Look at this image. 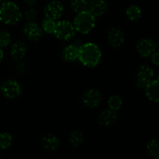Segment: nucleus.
<instances>
[{
    "instance_id": "f257e3e1",
    "label": "nucleus",
    "mask_w": 159,
    "mask_h": 159,
    "mask_svg": "<svg viewBox=\"0 0 159 159\" xmlns=\"http://www.w3.org/2000/svg\"><path fill=\"white\" fill-rule=\"evenodd\" d=\"M102 57V53L99 47L94 43H83L79 48V59L81 63L89 68L97 66Z\"/></svg>"
},
{
    "instance_id": "f03ea898",
    "label": "nucleus",
    "mask_w": 159,
    "mask_h": 159,
    "mask_svg": "<svg viewBox=\"0 0 159 159\" xmlns=\"http://www.w3.org/2000/svg\"><path fill=\"white\" fill-rule=\"evenodd\" d=\"M22 18L20 7L13 2H4L0 6V21L5 24H16Z\"/></svg>"
},
{
    "instance_id": "7ed1b4c3",
    "label": "nucleus",
    "mask_w": 159,
    "mask_h": 159,
    "mask_svg": "<svg viewBox=\"0 0 159 159\" xmlns=\"http://www.w3.org/2000/svg\"><path fill=\"white\" fill-rule=\"evenodd\" d=\"M73 25L76 31L83 34L91 32L96 25V17L88 10L79 12L74 20Z\"/></svg>"
},
{
    "instance_id": "20e7f679",
    "label": "nucleus",
    "mask_w": 159,
    "mask_h": 159,
    "mask_svg": "<svg viewBox=\"0 0 159 159\" xmlns=\"http://www.w3.org/2000/svg\"><path fill=\"white\" fill-rule=\"evenodd\" d=\"M75 29L72 23L68 20H60L57 22L53 34L59 40H68L75 34Z\"/></svg>"
},
{
    "instance_id": "39448f33",
    "label": "nucleus",
    "mask_w": 159,
    "mask_h": 159,
    "mask_svg": "<svg viewBox=\"0 0 159 159\" xmlns=\"http://www.w3.org/2000/svg\"><path fill=\"white\" fill-rule=\"evenodd\" d=\"M155 76V71L151 66L143 65L137 71V86L139 89H145L149 82H152Z\"/></svg>"
},
{
    "instance_id": "423d86ee",
    "label": "nucleus",
    "mask_w": 159,
    "mask_h": 159,
    "mask_svg": "<svg viewBox=\"0 0 159 159\" xmlns=\"http://www.w3.org/2000/svg\"><path fill=\"white\" fill-rule=\"evenodd\" d=\"M2 93L7 99H13L19 97L21 94V85L16 80L8 79L2 83L0 87Z\"/></svg>"
},
{
    "instance_id": "0eeeda50",
    "label": "nucleus",
    "mask_w": 159,
    "mask_h": 159,
    "mask_svg": "<svg viewBox=\"0 0 159 159\" xmlns=\"http://www.w3.org/2000/svg\"><path fill=\"white\" fill-rule=\"evenodd\" d=\"M102 93L96 89H89L83 93L82 97L84 105L89 108H95L102 101Z\"/></svg>"
},
{
    "instance_id": "6e6552de",
    "label": "nucleus",
    "mask_w": 159,
    "mask_h": 159,
    "mask_svg": "<svg viewBox=\"0 0 159 159\" xmlns=\"http://www.w3.org/2000/svg\"><path fill=\"white\" fill-rule=\"evenodd\" d=\"M43 12H44L46 18H49L54 20H58L63 14L64 6L60 1L53 0L45 6Z\"/></svg>"
},
{
    "instance_id": "1a4fd4ad",
    "label": "nucleus",
    "mask_w": 159,
    "mask_h": 159,
    "mask_svg": "<svg viewBox=\"0 0 159 159\" xmlns=\"http://www.w3.org/2000/svg\"><path fill=\"white\" fill-rule=\"evenodd\" d=\"M156 48L155 42L148 38L141 39L138 42L136 46L137 51L143 57H151V55L156 51Z\"/></svg>"
},
{
    "instance_id": "9d476101",
    "label": "nucleus",
    "mask_w": 159,
    "mask_h": 159,
    "mask_svg": "<svg viewBox=\"0 0 159 159\" xmlns=\"http://www.w3.org/2000/svg\"><path fill=\"white\" fill-rule=\"evenodd\" d=\"M23 31L26 38L32 41H37L42 37L43 31L41 27L34 21H28L23 26Z\"/></svg>"
},
{
    "instance_id": "9b49d317",
    "label": "nucleus",
    "mask_w": 159,
    "mask_h": 159,
    "mask_svg": "<svg viewBox=\"0 0 159 159\" xmlns=\"http://www.w3.org/2000/svg\"><path fill=\"white\" fill-rule=\"evenodd\" d=\"M124 33L120 28H112L107 34V41L110 46L113 48H118L122 46L124 43Z\"/></svg>"
},
{
    "instance_id": "f8f14e48",
    "label": "nucleus",
    "mask_w": 159,
    "mask_h": 159,
    "mask_svg": "<svg viewBox=\"0 0 159 159\" xmlns=\"http://www.w3.org/2000/svg\"><path fill=\"white\" fill-rule=\"evenodd\" d=\"M118 120L117 113L116 111L112 110L110 109H107L100 113L98 116V123L101 126L106 127H110L116 124Z\"/></svg>"
},
{
    "instance_id": "ddd939ff",
    "label": "nucleus",
    "mask_w": 159,
    "mask_h": 159,
    "mask_svg": "<svg viewBox=\"0 0 159 159\" xmlns=\"http://www.w3.org/2000/svg\"><path fill=\"white\" fill-rule=\"evenodd\" d=\"M108 10V4L105 0H91L89 2L88 11L95 17L104 15Z\"/></svg>"
},
{
    "instance_id": "4468645a",
    "label": "nucleus",
    "mask_w": 159,
    "mask_h": 159,
    "mask_svg": "<svg viewBox=\"0 0 159 159\" xmlns=\"http://www.w3.org/2000/svg\"><path fill=\"white\" fill-rule=\"evenodd\" d=\"M40 144L42 148L48 152H54L58 148L60 145V141L53 134H48L44 135L40 140Z\"/></svg>"
},
{
    "instance_id": "2eb2a0df",
    "label": "nucleus",
    "mask_w": 159,
    "mask_h": 159,
    "mask_svg": "<svg viewBox=\"0 0 159 159\" xmlns=\"http://www.w3.org/2000/svg\"><path fill=\"white\" fill-rule=\"evenodd\" d=\"M26 52H27V48H26V45L23 42L16 41L11 47V57L16 61H20L23 60L26 56Z\"/></svg>"
},
{
    "instance_id": "dca6fc26",
    "label": "nucleus",
    "mask_w": 159,
    "mask_h": 159,
    "mask_svg": "<svg viewBox=\"0 0 159 159\" xmlns=\"http://www.w3.org/2000/svg\"><path fill=\"white\" fill-rule=\"evenodd\" d=\"M144 89H145L146 96L149 100L154 102H158L159 83L157 79L156 80H152V82H149Z\"/></svg>"
},
{
    "instance_id": "f3484780",
    "label": "nucleus",
    "mask_w": 159,
    "mask_h": 159,
    "mask_svg": "<svg viewBox=\"0 0 159 159\" xmlns=\"http://www.w3.org/2000/svg\"><path fill=\"white\" fill-rule=\"evenodd\" d=\"M79 48L75 44H69L65 47L61 53L62 58L66 61H75L79 57Z\"/></svg>"
},
{
    "instance_id": "a211bd4d",
    "label": "nucleus",
    "mask_w": 159,
    "mask_h": 159,
    "mask_svg": "<svg viewBox=\"0 0 159 159\" xmlns=\"http://www.w3.org/2000/svg\"><path fill=\"white\" fill-rule=\"evenodd\" d=\"M85 141V137L83 133L79 130H74L69 134L68 141L70 144L74 148L80 147Z\"/></svg>"
},
{
    "instance_id": "6ab92c4d",
    "label": "nucleus",
    "mask_w": 159,
    "mask_h": 159,
    "mask_svg": "<svg viewBox=\"0 0 159 159\" xmlns=\"http://www.w3.org/2000/svg\"><path fill=\"white\" fill-rule=\"evenodd\" d=\"M146 152L152 158L158 159L159 158V142L157 138H153L148 141L146 144Z\"/></svg>"
},
{
    "instance_id": "aec40b11",
    "label": "nucleus",
    "mask_w": 159,
    "mask_h": 159,
    "mask_svg": "<svg viewBox=\"0 0 159 159\" xmlns=\"http://www.w3.org/2000/svg\"><path fill=\"white\" fill-rule=\"evenodd\" d=\"M126 16L130 21H138L142 16V10L139 6L132 5L126 10Z\"/></svg>"
},
{
    "instance_id": "412c9836",
    "label": "nucleus",
    "mask_w": 159,
    "mask_h": 159,
    "mask_svg": "<svg viewBox=\"0 0 159 159\" xmlns=\"http://www.w3.org/2000/svg\"><path fill=\"white\" fill-rule=\"evenodd\" d=\"M88 0H71V9L76 13L88 10Z\"/></svg>"
},
{
    "instance_id": "4be33fe9",
    "label": "nucleus",
    "mask_w": 159,
    "mask_h": 159,
    "mask_svg": "<svg viewBox=\"0 0 159 159\" xmlns=\"http://www.w3.org/2000/svg\"><path fill=\"white\" fill-rule=\"evenodd\" d=\"M12 143V135L7 132H3L0 134V149L6 150L8 149Z\"/></svg>"
},
{
    "instance_id": "5701e85b",
    "label": "nucleus",
    "mask_w": 159,
    "mask_h": 159,
    "mask_svg": "<svg viewBox=\"0 0 159 159\" xmlns=\"http://www.w3.org/2000/svg\"><path fill=\"white\" fill-rule=\"evenodd\" d=\"M123 105V101L121 98L118 96H112L108 99L109 109L114 111H117L121 108Z\"/></svg>"
},
{
    "instance_id": "b1692460",
    "label": "nucleus",
    "mask_w": 159,
    "mask_h": 159,
    "mask_svg": "<svg viewBox=\"0 0 159 159\" xmlns=\"http://www.w3.org/2000/svg\"><path fill=\"white\" fill-rule=\"evenodd\" d=\"M55 20L46 18L45 20H43V23H42V29L48 34H53L54 28H55Z\"/></svg>"
},
{
    "instance_id": "393cba45",
    "label": "nucleus",
    "mask_w": 159,
    "mask_h": 159,
    "mask_svg": "<svg viewBox=\"0 0 159 159\" xmlns=\"http://www.w3.org/2000/svg\"><path fill=\"white\" fill-rule=\"evenodd\" d=\"M11 41L10 34L7 31H1L0 32V47L5 48L8 46Z\"/></svg>"
},
{
    "instance_id": "a878e982",
    "label": "nucleus",
    "mask_w": 159,
    "mask_h": 159,
    "mask_svg": "<svg viewBox=\"0 0 159 159\" xmlns=\"http://www.w3.org/2000/svg\"><path fill=\"white\" fill-rule=\"evenodd\" d=\"M24 17L27 21H34L37 17V11L34 8H29L25 11Z\"/></svg>"
},
{
    "instance_id": "bb28decb",
    "label": "nucleus",
    "mask_w": 159,
    "mask_h": 159,
    "mask_svg": "<svg viewBox=\"0 0 159 159\" xmlns=\"http://www.w3.org/2000/svg\"><path fill=\"white\" fill-rule=\"evenodd\" d=\"M151 57H152V61L155 66H158L159 65V54L157 51H155L153 54L151 55Z\"/></svg>"
},
{
    "instance_id": "cd10ccee",
    "label": "nucleus",
    "mask_w": 159,
    "mask_h": 159,
    "mask_svg": "<svg viewBox=\"0 0 159 159\" xmlns=\"http://www.w3.org/2000/svg\"><path fill=\"white\" fill-rule=\"evenodd\" d=\"M26 4H27L28 6H33V5L36 4L37 2V0H23Z\"/></svg>"
},
{
    "instance_id": "c85d7f7f",
    "label": "nucleus",
    "mask_w": 159,
    "mask_h": 159,
    "mask_svg": "<svg viewBox=\"0 0 159 159\" xmlns=\"http://www.w3.org/2000/svg\"><path fill=\"white\" fill-rule=\"evenodd\" d=\"M2 58H3V51H2V48L0 47V62L2 61Z\"/></svg>"
},
{
    "instance_id": "c756f323",
    "label": "nucleus",
    "mask_w": 159,
    "mask_h": 159,
    "mask_svg": "<svg viewBox=\"0 0 159 159\" xmlns=\"http://www.w3.org/2000/svg\"><path fill=\"white\" fill-rule=\"evenodd\" d=\"M6 0H0V2H6Z\"/></svg>"
},
{
    "instance_id": "7c9ffc66",
    "label": "nucleus",
    "mask_w": 159,
    "mask_h": 159,
    "mask_svg": "<svg viewBox=\"0 0 159 159\" xmlns=\"http://www.w3.org/2000/svg\"><path fill=\"white\" fill-rule=\"evenodd\" d=\"M0 155H1V154H0Z\"/></svg>"
}]
</instances>
